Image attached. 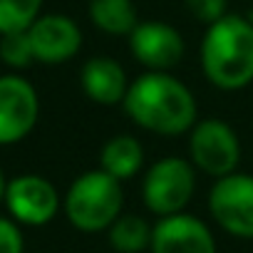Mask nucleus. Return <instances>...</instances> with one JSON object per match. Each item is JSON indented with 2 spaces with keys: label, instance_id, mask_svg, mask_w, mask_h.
Listing matches in <instances>:
<instances>
[{
  "label": "nucleus",
  "instance_id": "9d476101",
  "mask_svg": "<svg viewBox=\"0 0 253 253\" xmlns=\"http://www.w3.org/2000/svg\"><path fill=\"white\" fill-rule=\"evenodd\" d=\"M35 60L42 65H62L70 62L82 47V30L80 25L60 13L40 15L28 28Z\"/></svg>",
  "mask_w": 253,
  "mask_h": 253
},
{
  "label": "nucleus",
  "instance_id": "39448f33",
  "mask_svg": "<svg viewBox=\"0 0 253 253\" xmlns=\"http://www.w3.org/2000/svg\"><path fill=\"white\" fill-rule=\"evenodd\" d=\"M189 162L213 179L233 174L241 162V142L233 126L223 119L196 122L189 132Z\"/></svg>",
  "mask_w": 253,
  "mask_h": 253
},
{
  "label": "nucleus",
  "instance_id": "aec40b11",
  "mask_svg": "<svg viewBox=\"0 0 253 253\" xmlns=\"http://www.w3.org/2000/svg\"><path fill=\"white\" fill-rule=\"evenodd\" d=\"M5 186H8V181H5V176H3V169H0V201L5 199Z\"/></svg>",
  "mask_w": 253,
  "mask_h": 253
},
{
  "label": "nucleus",
  "instance_id": "1a4fd4ad",
  "mask_svg": "<svg viewBox=\"0 0 253 253\" xmlns=\"http://www.w3.org/2000/svg\"><path fill=\"white\" fill-rule=\"evenodd\" d=\"M10 216L25 226H45L60 211V194L52 181L40 174H20L8 181L5 199Z\"/></svg>",
  "mask_w": 253,
  "mask_h": 253
},
{
  "label": "nucleus",
  "instance_id": "7ed1b4c3",
  "mask_svg": "<svg viewBox=\"0 0 253 253\" xmlns=\"http://www.w3.org/2000/svg\"><path fill=\"white\" fill-rule=\"evenodd\" d=\"M124 191L122 181L109 176L102 169H92L80 174L62 201L67 221L82 233L109 231V226L122 216Z\"/></svg>",
  "mask_w": 253,
  "mask_h": 253
},
{
  "label": "nucleus",
  "instance_id": "f257e3e1",
  "mask_svg": "<svg viewBox=\"0 0 253 253\" xmlns=\"http://www.w3.org/2000/svg\"><path fill=\"white\" fill-rule=\"evenodd\" d=\"M122 107L137 126L159 137L189 134L199 114L196 97L171 72L139 75L126 89Z\"/></svg>",
  "mask_w": 253,
  "mask_h": 253
},
{
  "label": "nucleus",
  "instance_id": "423d86ee",
  "mask_svg": "<svg viewBox=\"0 0 253 253\" xmlns=\"http://www.w3.org/2000/svg\"><path fill=\"white\" fill-rule=\"evenodd\" d=\"M209 213L221 231L233 238H253V176L233 171L213 181L209 191Z\"/></svg>",
  "mask_w": 253,
  "mask_h": 253
},
{
  "label": "nucleus",
  "instance_id": "f03ea898",
  "mask_svg": "<svg viewBox=\"0 0 253 253\" xmlns=\"http://www.w3.org/2000/svg\"><path fill=\"white\" fill-rule=\"evenodd\" d=\"M201 70L223 92L248 87L253 82V20L228 13L209 25L201 40Z\"/></svg>",
  "mask_w": 253,
  "mask_h": 253
},
{
  "label": "nucleus",
  "instance_id": "dca6fc26",
  "mask_svg": "<svg viewBox=\"0 0 253 253\" xmlns=\"http://www.w3.org/2000/svg\"><path fill=\"white\" fill-rule=\"evenodd\" d=\"M42 0H0V35L28 30L40 18Z\"/></svg>",
  "mask_w": 253,
  "mask_h": 253
},
{
  "label": "nucleus",
  "instance_id": "6ab92c4d",
  "mask_svg": "<svg viewBox=\"0 0 253 253\" xmlns=\"http://www.w3.org/2000/svg\"><path fill=\"white\" fill-rule=\"evenodd\" d=\"M25 241L15 221L0 216V253H23Z\"/></svg>",
  "mask_w": 253,
  "mask_h": 253
},
{
  "label": "nucleus",
  "instance_id": "f8f14e48",
  "mask_svg": "<svg viewBox=\"0 0 253 253\" xmlns=\"http://www.w3.org/2000/svg\"><path fill=\"white\" fill-rule=\"evenodd\" d=\"M129 84L132 82L126 80L124 67L114 57H104V55L89 57L80 70V87L84 97L102 107L122 104Z\"/></svg>",
  "mask_w": 253,
  "mask_h": 253
},
{
  "label": "nucleus",
  "instance_id": "f3484780",
  "mask_svg": "<svg viewBox=\"0 0 253 253\" xmlns=\"http://www.w3.org/2000/svg\"><path fill=\"white\" fill-rule=\"evenodd\" d=\"M0 60L13 70H23V67L35 62V52H33V42H30L28 30L0 35Z\"/></svg>",
  "mask_w": 253,
  "mask_h": 253
},
{
  "label": "nucleus",
  "instance_id": "2eb2a0df",
  "mask_svg": "<svg viewBox=\"0 0 253 253\" xmlns=\"http://www.w3.org/2000/svg\"><path fill=\"white\" fill-rule=\"evenodd\" d=\"M154 226L137 213H122L107 231V241L117 253H144L152 248Z\"/></svg>",
  "mask_w": 253,
  "mask_h": 253
},
{
  "label": "nucleus",
  "instance_id": "6e6552de",
  "mask_svg": "<svg viewBox=\"0 0 253 253\" xmlns=\"http://www.w3.org/2000/svg\"><path fill=\"white\" fill-rule=\"evenodd\" d=\"M126 40H129L132 57L147 72H171L186 55V42L181 33L162 20L139 23Z\"/></svg>",
  "mask_w": 253,
  "mask_h": 253
},
{
  "label": "nucleus",
  "instance_id": "a211bd4d",
  "mask_svg": "<svg viewBox=\"0 0 253 253\" xmlns=\"http://www.w3.org/2000/svg\"><path fill=\"white\" fill-rule=\"evenodd\" d=\"M184 5L189 10V15L199 23H204L206 28L213 25L216 20H221L223 15H228V0H184Z\"/></svg>",
  "mask_w": 253,
  "mask_h": 253
},
{
  "label": "nucleus",
  "instance_id": "20e7f679",
  "mask_svg": "<svg viewBox=\"0 0 253 253\" xmlns=\"http://www.w3.org/2000/svg\"><path fill=\"white\" fill-rule=\"evenodd\" d=\"M196 191V167L181 157H164L154 162L142 181L144 206L159 218L181 213Z\"/></svg>",
  "mask_w": 253,
  "mask_h": 253
},
{
  "label": "nucleus",
  "instance_id": "9b49d317",
  "mask_svg": "<svg viewBox=\"0 0 253 253\" xmlns=\"http://www.w3.org/2000/svg\"><path fill=\"white\" fill-rule=\"evenodd\" d=\"M149 253H216V238L201 218L181 211L154 223Z\"/></svg>",
  "mask_w": 253,
  "mask_h": 253
},
{
  "label": "nucleus",
  "instance_id": "0eeeda50",
  "mask_svg": "<svg viewBox=\"0 0 253 253\" xmlns=\"http://www.w3.org/2000/svg\"><path fill=\"white\" fill-rule=\"evenodd\" d=\"M40 99L35 87L20 75L0 77V147L23 142L38 124Z\"/></svg>",
  "mask_w": 253,
  "mask_h": 253
},
{
  "label": "nucleus",
  "instance_id": "ddd939ff",
  "mask_svg": "<svg viewBox=\"0 0 253 253\" xmlns=\"http://www.w3.org/2000/svg\"><path fill=\"white\" fill-rule=\"evenodd\" d=\"M144 147L132 134H114L104 142L99 152V169L114 176L117 181H129L142 171Z\"/></svg>",
  "mask_w": 253,
  "mask_h": 253
},
{
  "label": "nucleus",
  "instance_id": "4468645a",
  "mask_svg": "<svg viewBox=\"0 0 253 253\" xmlns=\"http://www.w3.org/2000/svg\"><path fill=\"white\" fill-rule=\"evenodd\" d=\"M87 13L92 25L112 38H129L139 25V15L132 0H89Z\"/></svg>",
  "mask_w": 253,
  "mask_h": 253
}]
</instances>
